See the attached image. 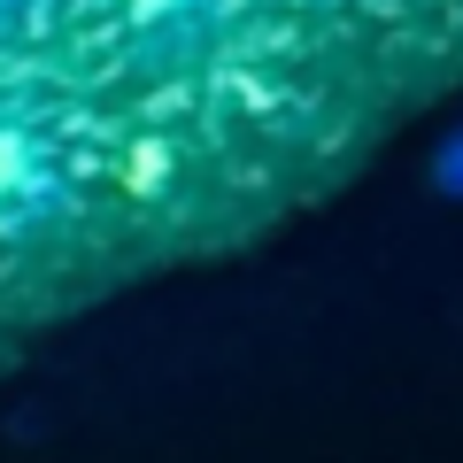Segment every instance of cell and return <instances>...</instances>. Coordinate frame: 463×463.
<instances>
[{
	"label": "cell",
	"instance_id": "1",
	"mask_svg": "<svg viewBox=\"0 0 463 463\" xmlns=\"http://www.w3.org/2000/svg\"><path fill=\"white\" fill-rule=\"evenodd\" d=\"M24 170H32V147H24L16 132H0V201L24 185Z\"/></svg>",
	"mask_w": 463,
	"mask_h": 463
},
{
	"label": "cell",
	"instance_id": "2",
	"mask_svg": "<svg viewBox=\"0 0 463 463\" xmlns=\"http://www.w3.org/2000/svg\"><path fill=\"white\" fill-rule=\"evenodd\" d=\"M132 8H139V16H155V8H170V0H132Z\"/></svg>",
	"mask_w": 463,
	"mask_h": 463
}]
</instances>
